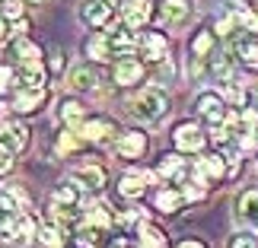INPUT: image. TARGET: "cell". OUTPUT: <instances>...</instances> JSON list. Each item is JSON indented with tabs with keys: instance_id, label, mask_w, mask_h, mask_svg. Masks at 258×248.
Wrapping results in <instances>:
<instances>
[{
	"instance_id": "cell-21",
	"label": "cell",
	"mask_w": 258,
	"mask_h": 248,
	"mask_svg": "<svg viewBox=\"0 0 258 248\" xmlns=\"http://www.w3.org/2000/svg\"><path fill=\"white\" fill-rule=\"evenodd\" d=\"M160 16H163V23H169V26H182L188 19V0H163Z\"/></svg>"
},
{
	"instance_id": "cell-30",
	"label": "cell",
	"mask_w": 258,
	"mask_h": 248,
	"mask_svg": "<svg viewBox=\"0 0 258 248\" xmlns=\"http://www.w3.org/2000/svg\"><path fill=\"white\" fill-rule=\"evenodd\" d=\"M38 239H42V245L45 248H64V229L61 226H42V229H38Z\"/></svg>"
},
{
	"instance_id": "cell-29",
	"label": "cell",
	"mask_w": 258,
	"mask_h": 248,
	"mask_svg": "<svg viewBox=\"0 0 258 248\" xmlns=\"http://www.w3.org/2000/svg\"><path fill=\"white\" fill-rule=\"evenodd\" d=\"M178 172H182V153H169L156 162V175L160 178H175Z\"/></svg>"
},
{
	"instance_id": "cell-7",
	"label": "cell",
	"mask_w": 258,
	"mask_h": 248,
	"mask_svg": "<svg viewBox=\"0 0 258 248\" xmlns=\"http://www.w3.org/2000/svg\"><path fill=\"white\" fill-rule=\"evenodd\" d=\"M80 16H83V23L86 26H93V29H102L112 23V16H115V7L108 4V0H86V4L80 7Z\"/></svg>"
},
{
	"instance_id": "cell-13",
	"label": "cell",
	"mask_w": 258,
	"mask_h": 248,
	"mask_svg": "<svg viewBox=\"0 0 258 248\" xmlns=\"http://www.w3.org/2000/svg\"><path fill=\"white\" fill-rule=\"evenodd\" d=\"M115 150L118 156H124V159H137V156L147 153V134L144 131H127L115 140Z\"/></svg>"
},
{
	"instance_id": "cell-27",
	"label": "cell",
	"mask_w": 258,
	"mask_h": 248,
	"mask_svg": "<svg viewBox=\"0 0 258 248\" xmlns=\"http://www.w3.org/2000/svg\"><path fill=\"white\" fill-rule=\"evenodd\" d=\"M182 191H175V188H166V191L156 194V210H163V213H175L178 207H182Z\"/></svg>"
},
{
	"instance_id": "cell-24",
	"label": "cell",
	"mask_w": 258,
	"mask_h": 248,
	"mask_svg": "<svg viewBox=\"0 0 258 248\" xmlns=\"http://www.w3.org/2000/svg\"><path fill=\"white\" fill-rule=\"evenodd\" d=\"M42 105H45L42 89H19L16 99H13V108H16V112H38Z\"/></svg>"
},
{
	"instance_id": "cell-39",
	"label": "cell",
	"mask_w": 258,
	"mask_h": 248,
	"mask_svg": "<svg viewBox=\"0 0 258 248\" xmlns=\"http://www.w3.org/2000/svg\"><path fill=\"white\" fill-rule=\"evenodd\" d=\"M226 248H258V239L249 235V232H236V235H230Z\"/></svg>"
},
{
	"instance_id": "cell-22",
	"label": "cell",
	"mask_w": 258,
	"mask_h": 248,
	"mask_svg": "<svg viewBox=\"0 0 258 248\" xmlns=\"http://www.w3.org/2000/svg\"><path fill=\"white\" fill-rule=\"evenodd\" d=\"M236 140H239V150H258V121L255 118H245V121L236 124Z\"/></svg>"
},
{
	"instance_id": "cell-6",
	"label": "cell",
	"mask_w": 258,
	"mask_h": 248,
	"mask_svg": "<svg viewBox=\"0 0 258 248\" xmlns=\"http://www.w3.org/2000/svg\"><path fill=\"white\" fill-rule=\"evenodd\" d=\"M0 146L10 150L13 156H19L29 146V127L19 124V121H7L4 127H0Z\"/></svg>"
},
{
	"instance_id": "cell-35",
	"label": "cell",
	"mask_w": 258,
	"mask_h": 248,
	"mask_svg": "<svg viewBox=\"0 0 258 248\" xmlns=\"http://www.w3.org/2000/svg\"><path fill=\"white\" fill-rule=\"evenodd\" d=\"M223 96H226V102H233L236 108H242V105H245V89H242L239 83H233V80H226Z\"/></svg>"
},
{
	"instance_id": "cell-32",
	"label": "cell",
	"mask_w": 258,
	"mask_h": 248,
	"mask_svg": "<svg viewBox=\"0 0 258 248\" xmlns=\"http://www.w3.org/2000/svg\"><path fill=\"white\" fill-rule=\"evenodd\" d=\"M198 172H204V178H207V172H211V175H223L226 172V159L220 153H214V156H207V159L198 162Z\"/></svg>"
},
{
	"instance_id": "cell-14",
	"label": "cell",
	"mask_w": 258,
	"mask_h": 248,
	"mask_svg": "<svg viewBox=\"0 0 258 248\" xmlns=\"http://www.w3.org/2000/svg\"><path fill=\"white\" fill-rule=\"evenodd\" d=\"M13 73H16V89H42V83H45V67L38 61L19 64Z\"/></svg>"
},
{
	"instance_id": "cell-37",
	"label": "cell",
	"mask_w": 258,
	"mask_h": 248,
	"mask_svg": "<svg viewBox=\"0 0 258 248\" xmlns=\"http://www.w3.org/2000/svg\"><path fill=\"white\" fill-rule=\"evenodd\" d=\"M89 57H93V61H105V57H108L105 35H96V38H89Z\"/></svg>"
},
{
	"instance_id": "cell-25",
	"label": "cell",
	"mask_w": 258,
	"mask_h": 248,
	"mask_svg": "<svg viewBox=\"0 0 258 248\" xmlns=\"http://www.w3.org/2000/svg\"><path fill=\"white\" fill-rule=\"evenodd\" d=\"M83 191H80V185L74 182H61V185H54V194H51V201H64V204H80L83 201Z\"/></svg>"
},
{
	"instance_id": "cell-8",
	"label": "cell",
	"mask_w": 258,
	"mask_h": 248,
	"mask_svg": "<svg viewBox=\"0 0 258 248\" xmlns=\"http://www.w3.org/2000/svg\"><path fill=\"white\" fill-rule=\"evenodd\" d=\"M233 54L239 57L242 64H249V67H258V35L249 32V29H239V32L233 35Z\"/></svg>"
},
{
	"instance_id": "cell-12",
	"label": "cell",
	"mask_w": 258,
	"mask_h": 248,
	"mask_svg": "<svg viewBox=\"0 0 258 248\" xmlns=\"http://www.w3.org/2000/svg\"><path fill=\"white\" fill-rule=\"evenodd\" d=\"M19 213H23V207L13 194H0V239L10 242V232H13V226L19 220Z\"/></svg>"
},
{
	"instance_id": "cell-2",
	"label": "cell",
	"mask_w": 258,
	"mask_h": 248,
	"mask_svg": "<svg viewBox=\"0 0 258 248\" xmlns=\"http://www.w3.org/2000/svg\"><path fill=\"white\" fill-rule=\"evenodd\" d=\"M195 112H198V118H201V121H207V127H211V131H217V127H230V124H226V121H230L226 105H223V99L217 96V93H201V96H198Z\"/></svg>"
},
{
	"instance_id": "cell-5",
	"label": "cell",
	"mask_w": 258,
	"mask_h": 248,
	"mask_svg": "<svg viewBox=\"0 0 258 248\" xmlns=\"http://www.w3.org/2000/svg\"><path fill=\"white\" fill-rule=\"evenodd\" d=\"M236 61H239V57H236L233 51L217 48V51L204 61V67H207V73H211V76H217V80L226 83V80H233V73H236Z\"/></svg>"
},
{
	"instance_id": "cell-48",
	"label": "cell",
	"mask_w": 258,
	"mask_h": 248,
	"mask_svg": "<svg viewBox=\"0 0 258 248\" xmlns=\"http://www.w3.org/2000/svg\"><path fill=\"white\" fill-rule=\"evenodd\" d=\"M35 4H42V0H35Z\"/></svg>"
},
{
	"instance_id": "cell-1",
	"label": "cell",
	"mask_w": 258,
	"mask_h": 248,
	"mask_svg": "<svg viewBox=\"0 0 258 248\" xmlns=\"http://www.w3.org/2000/svg\"><path fill=\"white\" fill-rule=\"evenodd\" d=\"M127 108H131V115L137 118V121L156 124V121H163V118L169 115V99H166V93L160 86H150V89H144Z\"/></svg>"
},
{
	"instance_id": "cell-16",
	"label": "cell",
	"mask_w": 258,
	"mask_h": 248,
	"mask_svg": "<svg viewBox=\"0 0 258 248\" xmlns=\"http://www.w3.org/2000/svg\"><path fill=\"white\" fill-rule=\"evenodd\" d=\"M150 10H153L150 0H124V4H121V19H124V26H127V29L144 26L147 16H150Z\"/></svg>"
},
{
	"instance_id": "cell-31",
	"label": "cell",
	"mask_w": 258,
	"mask_h": 248,
	"mask_svg": "<svg viewBox=\"0 0 258 248\" xmlns=\"http://www.w3.org/2000/svg\"><path fill=\"white\" fill-rule=\"evenodd\" d=\"M191 48H195V57H211L214 51H217V45H214V35L211 32H198L195 35V42H191Z\"/></svg>"
},
{
	"instance_id": "cell-42",
	"label": "cell",
	"mask_w": 258,
	"mask_h": 248,
	"mask_svg": "<svg viewBox=\"0 0 258 248\" xmlns=\"http://www.w3.org/2000/svg\"><path fill=\"white\" fill-rule=\"evenodd\" d=\"M10 169H13V153H10V150H4V146H0V175H7Z\"/></svg>"
},
{
	"instance_id": "cell-10",
	"label": "cell",
	"mask_w": 258,
	"mask_h": 248,
	"mask_svg": "<svg viewBox=\"0 0 258 248\" xmlns=\"http://www.w3.org/2000/svg\"><path fill=\"white\" fill-rule=\"evenodd\" d=\"M137 45H141V57H144V61H150V64L166 61L169 42H166V35H163V32H144Z\"/></svg>"
},
{
	"instance_id": "cell-18",
	"label": "cell",
	"mask_w": 258,
	"mask_h": 248,
	"mask_svg": "<svg viewBox=\"0 0 258 248\" xmlns=\"http://www.w3.org/2000/svg\"><path fill=\"white\" fill-rule=\"evenodd\" d=\"M48 213H51L54 226H61V229H74V223L80 220V204H64V201H51V207H48Z\"/></svg>"
},
{
	"instance_id": "cell-23",
	"label": "cell",
	"mask_w": 258,
	"mask_h": 248,
	"mask_svg": "<svg viewBox=\"0 0 258 248\" xmlns=\"http://www.w3.org/2000/svg\"><path fill=\"white\" fill-rule=\"evenodd\" d=\"M67 80H71V89H77V93H89V89L99 86V76L93 67H74Z\"/></svg>"
},
{
	"instance_id": "cell-47",
	"label": "cell",
	"mask_w": 258,
	"mask_h": 248,
	"mask_svg": "<svg viewBox=\"0 0 258 248\" xmlns=\"http://www.w3.org/2000/svg\"><path fill=\"white\" fill-rule=\"evenodd\" d=\"M252 105L258 108V86H255V93H252Z\"/></svg>"
},
{
	"instance_id": "cell-38",
	"label": "cell",
	"mask_w": 258,
	"mask_h": 248,
	"mask_svg": "<svg viewBox=\"0 0 258 248\" xmlns=\"http://www.w3.org/2000/svg\"><path fill=\"white\" fill-rule=\"evenodd\" d=\"M156 76V83H160V89L163 86H169L172 83V76H175V64L169 61V57H166V61H160V73H153Z\"/></svg>"
},
{
	"instance_id": "cell-34",
	"label": "cell",
	"mask_w": 258,
	"mask_h": 248,
	"mask_svg": "<svg viewBox=\"0 0 258 248\" xmlns=\"http://www.w3.org/2000/svg\"><path fill=\"white\" fill-rule=\"evenodd\" d=\"M80 118H83V105L80 102H77V99H71V102H64L61 105V121L64 124H80Z\"/></svg>"
},
{
	"instance_id": "cell-40",
	"label": "cell",
	"mask_w": 258,
	"mask_h": 248,
	"mask_svg": "<svg viewBox=\"0 0 258 248\" xmlns=\"http://www.w3.org/2000/svg\"><path fill=\"white\" fill-rule=\"evenodd\" d=\"M19 13H23V0H0V16L19 19Z\"/></svg>"
},
{
	"instance_id": "cell-45",
	"label": "cell",
	"mask_w": 258,
	"mask_h": 248,
	"mask_svg": "<svg viewBox=\"0 0 258 248\" xmlns=\"http://www.w3.org/2000/svg\"><path fill=\"white\" fill-rule=\"evenodd\" d=\"M7 35H10V19H7V16H0V42H4Z\"/></svg>"
},
{
	"instance_id": "cell-3",
	"label": "cell",
	"mask_w": 258,
	"mask_h": 248,
	"mask_svg": "<svg viewBox=\"0 0 258 248\" xmlns=\"http://www.w3.org/2000/svg\"><path fill=\"white\" fill-rule=\"evenodd\" d=\"M204 140H207L204 127L195 124V121H182L172 131V143H175L178 153H198V150H204Z\"/></svg>"
},
{
	"instance_id": "cell-20",
	"label": "cell",
	"mask_w": 258,
	"mask_h": 248,
	"mask_svg": "<svg viewBox=\"0 0 258 248\" xmlns=\"http://www.w3.org/2000/svg\"><path fill=\"white\" fill-rule=\"evenodd\" d=\"M35 239V216L32 213H19V220L10 232V245H29Z\"/></svg>"
},
{
	"instance_id": "cell-11",
	"label": "cell",
	"mask_w": 258,
	"mask_h": 248,
	"mask_svg": "<svg viewBox=\"0 0 258 248\" xmlns=\"http://www.w3.org/2000/svg\"><path fill=\"white\" fill-rule=\"evenodd\" d=\"M236 220L242 226L258 229V188H249V191L239 194V201H236Z\"/></svg>"
},
{
	"instance_id": "cell-46",
	"label": "cell",
	"mask_w": 258,
	"mask_h": 248,
	"mask_svg": "<svg viewBox=\"0 0 258 248\" xmlns=\"http://www.w3.org/2000/svg\"><path fill=\"white\" fill-rule=\"evenodd\" d=\"M178 248H204V245L198 242V239H188V242H182V245H178Z\"/></svg>"
},
{
	"instance_id": "cell-43",
	"label": "cell",
	"mask_w": 258,
	"mask_h": 248,
	"mask_svg": "<svg viewBox=\"0 0 258 248\" xmlns=\"http://www.w3.org/2000/svg\"><path fill=\"white\" fill-rule=\"evenodd\" d=\"M71 248H96V242H93V232H83L80 239H77Z\"/></svg>"
},
{
	"instance_id": "cell-41",
	"label": "cell",
	"mask_w": 258,
	"mask_h": 248,
	"mask_svg": "<svg viewBox=\"0 0 258 248\" xmlns=\"http://www.w3.org/2000/svg\"><path fill=\"white\" fill-rule=\"evenodd\" d=\"M57 146H61V153H74V146H77L74 131H64L61 137H57Z\"/></svg>"
},
{
	"instance_id": "cell-19",
	"label": "cell",
	"mask_w": 258,
	"mask_h": 248,
	"mask_svg": "<svg viewBox=\"0 0 258 248\" xmlns=\"http://www.w3.org/2000/svg\"><path fill=\"white\" fill-rule=\"evenodd\" d=\"M74 182L80 185L83 194H99L105 188V172H102V169H96V166H89V169L74 172Z\"/></svg>"
},
{
	"instance_id": "cell-28",
	"label": "cell",
	"mask_w": 258,
	"mask_h": 248,
	"mask_svg": "<svg viewBox=\"0 0 258 248\" xmlns=\"http://www.w3.org/2000/svg\"><path fill=\"white\" fill-rule=\"evenodd\" d=\"M10 54H13L19 64L38 61V45H32L29 38H16V42H13V48H10Z\"/></svg>"
},
{
	"instance_id": "cell-44",
	"label": "cell",
	"mask_w": 258,
	"mask_h": 248,
	"mask_svg": "<svg viewBox=\"0 0 258 248\" xmlns=\"http://www.w3.org/2000/svg\"><path fill=\"white\" fill-rule=\"evenodd\" d=\"M48 64H51V70H54V73H61V70H64V51H54Z\"/></svg>"
},
{
	"instance_id": "cell-9",
	"label": "cell",
	"mask_w": 258,
	"mask_h": 248,
	"mask_svg": "<svg viewBox=\"0 0 258 248\" xmlns=\"http://www.w3.org/2000/svg\"><path fill=\"white\" fill-rule=\"evenodd\" d=\"M156 178H160L156 172H127L121 182H118V191H121L124 201H137V197L144 194V188L153 185Z\"/></svg>"
},
{
	"instance_id": "cell-33",
	"label": "cell",
	"mask_w": 258,
	"mask_h": 248,
	"mask_svg": "<svg viewBox=\"0 0 258 248\" xmlns=\"http://www.w3.org/2000/svg\"><path fill=\"white\" fill-rule=\"evenodd\" d=\"M86 223L96 226V229H108V226H112V210H108V207H93V210L86 213Z\"/></svg>"
},
{
	"instance_id": "cell-4",
	"label": "cell",
	"mask_w": 258,
	"mask_h": 248,
	"mask_svg": "<svg viewBox=\"0 0 258 248\" xmlns=\"http://www.w3.org/2000/svg\"><path fill=\"white\" fill-rule=\"evenodd\" d=\"M105 45H108V57H118V61L131 57V54H134V48H137V42H134V32H131L127 26H118V29H112V32L105 35Z\"/></svg>"
},
{
	"instance_id": "cell-17",
	"label": "cell",
	"mask_w": 258,
	"mask_h": 248,
	"mask_svg": "<svg viewBox=\"0 0 258 248\" xmlns=\"http://www.w3.org/2000/svg\"><path fill=\"white\" fill-rule=\"evenodd\" d=\"M144 80V64L137 57H124L115 67V86H137Z\"/></svg>"
},
{
	"instance_id": "cell-36",
	"label": "cell",
	"mask_w": 258,
	"mask_h": 248,
	"mask_svg": "<svg viewBox=\"0 0 258 248\" xmlns=\"http://www.w3.org/2000/svg\"><path fill=\"white\" fill-rule=\"evenodd\" d=\"M13 86H16V73L10 70V67L0 64V102L10 96V89H13Z\"/></svg>"
},
{
	"instance_id": "cell-15",
	"label": "cell",
	"mask_w": 258,
	"mask_h": 248,
	"mask_svg": "<svg viewBox=\"0 0 258 248\" xmlns=\"http://www.w3.org/2000/svg\"><path fill=\"white\" fill-rule=\"evenodd\" d=\"M80 137H86V140H93V143H112L115 140V124L102 121V118H89L80 127Z\"/></svg>"
},
{
	"instance_id": "cell-26",
	"label": "cell",
	"mask_w": 258,
	"mask_h": 248,
	"mask_svg": "<svg viewBox=\"0 0 258 248\" xmlns=\"http://www.w3.org/2000/svg\"><path fill=\"white\" fill-rule=\"evenodd\" d=\"M137 235H141V248H166V235L150 223L137 226Z\"/></svg>"
}]
</instances>
